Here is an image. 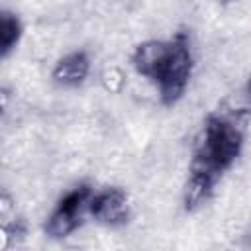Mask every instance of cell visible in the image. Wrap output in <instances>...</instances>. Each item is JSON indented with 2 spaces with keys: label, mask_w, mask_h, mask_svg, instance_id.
<instances>
[{
  "label": "cell",
  "mask_w": 251,
  "mask_h": 251,
  "mask_svg": "<svg viewBox=\"0 0 251 251\" xmlns=\"http://www.w3.org/2000/svg\"><path fill=\"white\" fill-rule=\"evenodd\" d=\"M245 143V126L235 116L212 114L206 118L198 143L194 147L190 173L204 175L212 180L220 176L237 161Z\"/></svg>",
  "instance_id": "2"
},
{
  "label": "cell",
  "mask_w": 251,
  "mask_h": 251,
  "mask_svg": "<svg viewBox=\"0 0 251 251\" xmlns=\"http://www.w3.org/2000/svg\"><path fill=\"white\" fill-rule=\"evenodd\" d=\"M131 65L137 75L147 78L165 106L176 104L192 76L194 55L190 35L176 31L171 39H147L131 53Z\"/></svg>",
  "instance_id": "1"
},
{
  "label": "cell",
  "mask_w": 251,
  "mask_h": 251,
  "mask_svg": "<svg viewBox=\"0 0 251 251\" xmlns=\"http://www.w3.org/2000/svg\"><path fill=\"white\" fill-rule=\"evenodd\" d=\"M214 186H216V180L204 175H198V173H188L184 192H182L184 210L192 212V210H198L202 204H206L214 192Z\"/></svg>",
  "instance_id": "6"
},
{
  "label": "cell",
  "mask_w": 251,
  "mask_h": 251,
  "mask_svg": "<svg viewBox=\"0 0 251 251\" xmlns=\"http://www.w3.org/2000/svg\"><path fill=\"white\" fill-rule=\"evenodd\" d=\"M88 73H90V57L84 49H76L63 55L55 63L51 76L59 86L73 88V86H80L86 80Z\"/></svg>",
  "instance_id": "5"
},
{
  "label": "cell",
  "mask_w": 251,
  "mask_h": 251,
  "mask_svg": "<svg viewBox=\"0 0 251 251\" xmlns=\"http://www.w3.org/2000/svg\"><path fill=\"white\" fill-rule=\"evenodd\" d=\"M218 2H229V0H218Z\"/></svg>",
  "instance_id": "9"
},
{
  "label": "cell",
  "mask_w": 251,
  "mask_h": 251,
  "mask_svg": "<svg viewBox=\"0 0 251 251\" xmlns=\"http://www.w3.org/2000/svg\"><path fill=\"white\" fill-rule=\"evenodd\" d=\"M247 96L251 100V75H249V80H247Z\"/></svg>",
  "instance_id": "8"
},
{
  "label": "cell",
  "mask_w": 251,
  "mask_h": 251,
  "mask_svg": "<svg viewBox=\"0 0 251 251\" xmlns=\"http://www.w3.org/2000/svg\"><path fill=\"white\" fill-rule=\"evenodd\" d=\"M94 194V188L88 182H80L73 186L51 210L47 222H45V233L53 239H63L75 233L86 216H90L88 206L90 198Z\"/></svg>",
  "instance_id": "3"
},
{
  "label": "cell",
  "mask_w": 251,
  "mask_h": 251,
  "mask_svg": "<svg viewBox=\"0 0 251 251\" xmlns=\"http://www.w3.org/2000/svg\"><path fill=\"white\" fill-rule=\"evenodd\" d=\"M22 35H24L22 20L10 10H2L0 12V57L2 59H6L18 47Z\"/></svg>",
  "instance_id": "7"
},
{
  "label": "cell",
  "mask_w": 251,
  "mask_h": 251,
  "mask_svg": "<svg viewBox=\"0 0 251 251\" xmlns=\"http://www.w3.org/2000/svg\"><path fill=\"white\" fill-rule=\"evenodd\" d=\"M88 212L94 218V222L108 226V227H118L129 222L131 204H129L126 190L118 186H108L102 190H94Z\"/></svg>",
  "instance_id": "4"
}]
</instances>
